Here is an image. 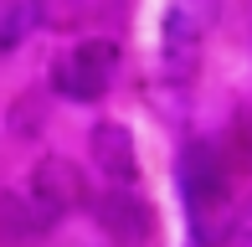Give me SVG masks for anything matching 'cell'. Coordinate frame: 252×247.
<instances>
[{
  "mask_svg": "<svg viewBox=\"0 0 252 247\" xmlns=\"http://www.w3.org/2000/svg\"><path fill=\"white\" fill-rule=\"evenodd\" d=\"M211 26H216V0H165V16H159V72H165V83L186 88L201 77Z\"/></svg>",
  "mask_w": 252,
  "mask_h": 247,
  "instance_id": "obj_1",
  "label": "cell"
},
{
  "mask_svg": "<svg viewBox=\"0 0 252 247\" xmlns=\"http://www.w3.org/2000/svg\"><path fill=\"white\" fill-rule=\"evenodd\" d=\"M119 62H124V52L113 36H83L52 62V93L67 98V103H98V98H108Z\"/></svg>",
  "mask_w": 252,
  "mask_h": 247,
  "instance_id": "obj_2",
  "label": "cell"
},
{
  "mask_svg": "<svg viewBox=\"0 0 252 247\" xmlns=\"http://www.w3.org/2000/svg\"><path fill=\"white\" fill-rule=\"evenodd\" d=\"M180 196L190 206V221H196V237H201V221L206 211H221L232 201V165L221 160L211 139H190L180 150Z\"/></svg>",
  "mask_w": 252,
  "mask_h": 247,
  "instance_id": "obj_3",
  "label": "cell"
},
{
  "mask_svg": "<svg viewBox=\"0 0 252 247\" xmlns=\"http://www.w3.org/2000/svg\"><path fill=\"white\" fill-rule=\"evenodd\" d=\"M93 221L98 232L108 237L113 247H150L155 232H159V216H155V201L134 185H108V190H93Z\"/></svg>",
  "mask_w": 252,
  "mask_h": 247,
  "instance_id": "obj_4",
  "label": "cell"
},
{
  "mask_svg": "<svg viewBox=\"0 0 252 247\" xmlns=\"http://www.w3.org/2000/svg\"><path fill=\"white\" fill-rule=\"evenodd\" d=\"M26 196L36 201V206H47L57 221H67L72 211H88V206H93V190H88L83 165L67 160V154H41V160L31 165Z\"/></svg>",
  "mask_w": 252,
  "mask_h": 247,
  "instance_id": "obj_5",
  "label": "cell"
},
{
  "mask_svg": "<svg viewBox=\"0 0 252 247\" xmlns=\"http://www.w3.org/2000/svg\"><path fill=\"white\" fill-rule=\"evenodd\" d=\"M88 154H93V165L108 175V185H134L139 181V144H134L129 124L98 119L93 134H88Z\"/></svg>",
  "mask_w": 252,
  "mask_h": 247,
  "instance_id": "obj_6",
  "label": "cell"
},
{
  "mask_svg": "<svg viewBox=\"0 0 252 247\" xmlns=\"http://www.w3.org/2000/svg\"><path fill=\"white\" fill-rule=\"evenodd\" d=\"M57 227H62V221H57L47 206H36L26 190H0V242H5V247L41 242Z\"/></svg>",
  "mask_w": 252,
  "mask_h": 247,
  "instance_id": "obj_7",
  "label": "cell"
},
{
  "mask_svg": "<svg viewBox=\"0 0 252 247\" xmlns=\"http://www.w3.org/2000/svg\"><path fill=\"white\" fill-rule=\"evenodd\" d=\"M108 16H124V0H36V21L47 31H88L93 21H108Z\"/></svg>",
  "mask_w": 252,
  "mask_h": 247,
  "instance_id": "obj_8",
  "label": "cell"
},
{
  "mask_svg": "<svg viewBox=\"0 0 252 247\" xmlns=\"http://www.w3.org/2000/svg\"><path fill=\"white\" fill-rule=\"evenodd\" d=\"M36 26V0H0V57H16Z\"/></svg>",
  "mask_w": 252,
  "mask_h": 247,
  "instance_id": "obj_9",
  "label": "cell"
},
{
  "mask_svg": "<svg viewBox=\"0 0 252 247\" xmlns=\"http://www.w3.org/2000/svg\"><path fill=\"white\" fill-rule=\"evenodd\" d=\"M47 129V98L41 93H21L16 103L5 108V134L10 139H36Z\"/></svg>",
  "mask_w": 252,
  "mask_h": 247,
  "instance_id": "obj_10",
  "label": "cell"
},
{
  "mask_svg": "<svg viewBox=\"0 0 252 247\" xmlns=\"http://www.w3.org/2000/svg\"><path fill=\"white\" fill-rule=\"evenodd\" d=\"M216 150H221V160L232 165V175L252 170V108H242V114L232 119V129H226V139L216 144Z\"/></svg>",
  "mask_w": 252,
  "mask_h": 247,
  "instance_id": "obj_11",
  "label": "cell"
},
{
  "mask_svg": "<svg viewBox=\"0 0 252 247\" xmlns=\"http://www.w3.org/2000/svg\"><path fill=\"white\" fill-rule=\"evenodd\" d=\"M211 247H252V201H242V206L226 216V227L216 232Z\"/></svg>",
  "mask_w": 252,
  "mask_h": 247,
  "instance_id": "obj_12",
  "label": "cell"
}]
</instances>
